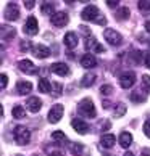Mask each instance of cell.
Wrapping results in <instances>:
<instances>
[{"label": "cell", "mask_w": 150, "mask_h": 156, "mask_svg": "<svg viewBox=\"0 0 150 156\" xmlns=\"http://www.w3.org/2000/svg\"><path fill=\"white\" fill-rule=\"evenodd\" d=\"M78 111H79V114H82L86 118H95L97 116L95 106H94L90 98H84V100H81L78 103Z\"/></svg>", "instance_id": "obj_1"}, {"label": "cell", "mask_w": 150, "mask_h": 156, "mask_svg": "<svg viewBox=\"0 0 150 156\" xmlns=\"http://www.w3.org/2000/svg\"><path fill=\"white\" fill-rule=\"evenodd\" d=\"M31 140V130L24 126H16L15 129V142L18 145H27Z\"/></svg>", "instance_id": "obj_2"}, {"label": "cell", "mask_w": 150, "mask_h": 156, "mask_svg": "<svg viewBox=\"0 0 150 156\" xmlns=\"http://www.w3.org/2000/svg\"><path fill=\"white\" fill-rule=\"evenodd\" d=\"M103 37H105V40H107L110 45H119L121 42H123L121 34L116 32L115 29H105V32H103Z\"/></svg>", "instance_id": "obj_3"}, {"label": "cell", "mask_w": 150, "mask_h": 156, "mask_svg": "<svg viewBox=\"0 0 150 156\" xmlns=\"http://www.w3.org/2000/svg\"><path fill=\"white\" fill-rule=\"evenodd\" d=\"M52 24L57 26V27H63L68 24V21H70V16H68L66 11H57V13L52 16Z\"/></svg>", "instance_id": "obj_4"}, {"label": "cell", "mask_w": 150, "mask_h": 156, "mask_svg": "<svg viewBox=\"0 0 150 156\" xmlns=\"http://www.w3.org/2000/svg\"><path fill=\"white\" fill-rule=\"evenodd\" d=\"M134 84H136V74L132 71H128L119 76V85L123 89H131Z\"/></svg>", "instance_id": "obj_5"}, {"label": "cell", "mask_w": 150, "mask_h": 156, "mask_svg": "<svg viewBox=\"0 0 150 156\" xmlns=\"http://www.w3.org/2000/svg\"><path fill=\"white\" fill-rule=\"evenodd\" d=\"M81 16H82V20H86V21H97V18H99V8H97L95 5H87V7L82 10Z\"/></svg>", "instance_id": "obj_6"}, {"label": "cell", "mask_w": 150, "mask_h": 156, "mask_svg": "<svg viewBox=\"0 0 150 156\" xmlns=\"http://www.w3.org/2000/svg\"><path fill=\"white\" fill-rule=\"evenodd\" d=\"M5 18L8 21H16L20 18V8L15 2H10L7 5V10H5Z\"/></svg>", "instance_id": "obj_7"}, {"label": "cell", "mask_w": 150, "mask_h": 156, "mask_svg": "<svg viewBox=\"0 0 150 156\" xmlns=\"http://www.w3.org/2000/svg\"><path fill=\"white\" fill-rule=\"evenodd\" d=\"M61 118H63V106L61 105H53L52 109L49 111V122L57 124Z\"/></svg>", "instance_id": "obj_8"}, {"label": "cell", "mask_w": 150, "mask_h": 156, "mask_svg": "<svg viewBox=\"0 0 150 156\" xmlns=\"http://www.w3.org/2000/svg\"><path fill=\"white\" fill-rule=\"evenodd\" d=\"M24 31L27 36H36L39 32V24H37V20L34 18V16H29V18L26 20V24H24Z\"/></svg>", "instance_id": "obj_9"}, {"label": "cell", "mask_w": 150, "mask_h": 156, "mask_svg": "<svg viewBox=\"0 0 150 156\" xmlns=\"http://www.w3.org/2000/svg\"><path fill=\"white\" fill-rule=\"evenodd\" d=\"M32 53L36 58H40V60H44V58H49V55H50V50L47 45H42V44H37V45H34L32 47Z\"/></svg>", "instance_id": "obj_10"}, {"label": "cell", "mask_w": 150, "mask_h": 156, "mask_svg": "<svg viewBox=\"0 0 150 156\" xmlns=\"http://www.w3.org/2000/svg\"><path fill=\"white\" fill-rule=\"evenodd\" d=\"M50 71L57 74V76H68V73H70V68H68V65H65V63H53V65L50 66Z\"/></svg>", "instance_id": "obj_11"}, {"label": "cell", "mask_w": 150, "mask_h": 156, "mask_svg": "<svg viewBox=\"0 0 150 156\" xmlns=\"http://www.w3.org/2000/svg\"><path fill=\"white\" fill-rule=\"evenodd\" d=\"M71 127L78 132V134H86V132L89 130L87 122H86V121H82V119H79V118H74V119L71 121Z\"/></svg>", "instance_id": "obj_12"}, {"label": "cell", "mask_w": 150, "mask_h": 156, "mask_svg": "<svg viewBox=\"0 0 150 156\" xmlns=\"http://www.w3.org/2000/svg\"><path fill=\"white\" fill-rule=\"evenodd\" d=\"M18 68H20V71H23L24 74H34V73H37L36 71V66H34V63L31 60H21L18 63Z\"/></svg>", "instance_id": "obj_13"}, {"label": "cell", "mask_w": 150, "mask_h": 156, "mask_svg": "<svg viewBox=\"0 0 150 156\" xmlns=\"http://www.w3.org/2000/svg\"><path fill=\"white\" fill-rule=\"evenodd\" d=\"M81 65H82V68H86V69H92V68L97 66V58L90 53H86L82 58H81Z\"/></svg>", "instance_id": "obj_14"}, {"label": "cell", "mask_w": 150, "mask_h": 156, "mask_svg": "<svg viewBox=\"0 0 150 156\" xmlns=\"http://www.w3.org/2000/svg\"><path fill=\"white\" fill-rule=\"evenodd\" d=\"M26 106L31 113H37V111H40V108H42V101H40L37 97H31L29 100H27Z\"/></svg>", "instance_id": "obj_15"}, {"label": "cell", "mask_w": 150, "mask_h": 156, "mask_svg": "<svg viewBox=\"0 0 150 156\" xmlns=\"http://www.w3.org/2000/svg\"><path fill=\"white\" fill-rule=\"evenodd\" d=\"M115 142H116V138H115L113 134H103L102 138H100V145L103 148H113Z\"/></svg>", "instance_id": "obj_16"}, {"label": "cell", "mask_w": 150, "mask_h": 156, "mask_svg": "<svg viewBox=\"0 0 150 156\" xmlns=\"http://www.w3.org/2000/svg\"><path fill=\"white\" fill-rule=\"evenodd\" d=\"M44 151L47 156H63V150L60 145H47Z\"/></svg>", "instance_id": "obj_17"}, {"label": "cell", "mask_w": 150, "mask_h": 156, "mask_svg": "<svg viewBox=\"0 0 150 156\" xmlns=\"http://www.w3.org/2000/svg\"><path fill=\"white\" fill-rule=\"evenodd\" d=\"M16 89H18V92L21 95H27L32 90V84L27 82V80H20V82L16 84Z\"/></svg>", "instance_id": "obj_18"}, {"label": "cell", "mask_w": 150, "mask_h": 156, "mask_svg": "<svg viewBox=\"0 0 150 156\" xmlns=\"http://www.w3.org/2000/svg\"><path fill=\"white\" fill-rule=\"evenodd\" d=\"M39 90L42 92V94H52V82L47 77L39 79Z\"/></svg>", "instance_id": "obj_19"}, {"label": "cell", "mask_w": 150, "mask_h": 156, "mask_svg": "<svg viewBox=\"0 0 150 156\" xmlns=\"http://www.w3.org/2000/svg\"><path fill=\"white\" fill-rule=\"evenodd\" d=\"M65 45L68 48H74L78 45V36L74 32H66L65 36Z\"/></svg>", "instance_id": "obj_20"}, {"label": "cell", "mask_w": 150, "mask_h": 156, "mask_svg": "<svg viewBox=\"0 0 150 156\" xmlns=\"http://www.w3.org/2000/svg\"><path fill=\"white\" fill-rule=\"evenodd\" d=\"M118 142H119V145L123 148H128V147H131V143H132V135L129 134V132H123V134L119 135Z\"/></svg>", "instance_id": "obj_21"}, {"label": "cell", "mask_w": 150, "mask_h": 156, "mask_svg": "<svg viewBox=\"0 0 150 156\" xmlns=\"http://www.w3.org/2000/svg\"><path fill=\"white\" fill-rule=\"evenodd\" d=\"M95 79H97L95 73H86V76L81 80V82H82V87H90V85L95 82Z\"/></svg>", "instance_id": "obj_22"}, {"label": "cell", "mask_w": 150, "mask_h": 156, "mask_svg": "<svg viewBox=\"0 0 150 156\" xmlns=\"http://www.w3.org/2000/svg\"><path fill=\"white\" fill-rule=\"evenodd\" d=\"M40 11H42L44 15H50V16H53L55 15V3H52V2H45L42 3V7H40Z\"/></svg>", "instance_id": "obj_23"}, {"label": "cell", "mask_w": 150, "mask_h": 156, "mask_svg": "<svg viewBox=\"0 0 150 156\" xmlns=\"http://www.w3.org/2000/svg\"><path fill=\"white\" fill-rule=\"evenodd\" d=\"M115 18L119 20V21L128 20V18H129V8H128V7H119L118 11H116V15H115Z\"/></svg>", "instance_id": "obj_24"}, {"label": "cell", "mask_w": 150, "mask_h": 156, "mask_svg": "<svg viewBox=\"0 0 150 156\" xmlns=\"http://www.w3.org/2000/svg\"><path fill=\"white\" fill-rule=\"evenodd\" d=\"M70 151H71L73 154H76V156H81V154L84 153V145L73 142V143H70Z\"/></svg>", "instance_id": "obj_25"}, {"label": "cell", "mask_w": 150, "mask_h": 156, "mask_svg": "<svg viewBox=\"0 0 150 156\" xmlns=\"http://www.w3.org/2000/svg\"><path fill=\"white\" fill-rule=\"evenodd\" d=\"M97 44H99V42H97L95 37H92V36H89V37L84 39V47H86V50H92V48L95 50Z\"/></svg>", "instance_id": "obj_26"}, {"label": "cell", "mask_w": 150, "mask_h": 156, "mask_svg": "<svg viewBox=\"0 0 150 156\" xmlns=\"http://www.w3.org/2000/svg\"><path fill=\"white\" fill-rule=\"evenodd\" d=\"M123 114H126V105L124 103H118L116 108H115V111H113V116L115 118H121Z\"/></svg>", "instance_id": "obj_27"}, {"label": "cell", "mask_w": 150, "mask_h": 156, "mask_svg": "<svg viewBox=\"0 0 150 156\" xmlns=\"http://www.w3.org/2000/svg\"><path fill=\"white\" fill-rule=\"evenodd\" d=\"M2 37H3V40H7V37L8 39H13L15 37V29H13V27H8V29H7V26H2Z\"/></svg>", "instance_id": "obj_28"}, {"label": "cell", "mask_w": 150, "mask_h": 156, "mask_svg": "<svg viewBox=\"0 0 150 156\" xmlns=\"http://www.w3.org/2000/svg\"><path fill=\"white\" fill-rule=\"evenodd\" d=\"M129 56H131V63H137V65H139V63L142 61V51H139V50H132L131 53H129Z\"/></svg>", "instance_id": "obj_29"}, {"label": "cell", "mask_w": 150, "mask_h": 156, "mask_svg": "<svg viewBox=\"0 0 150 156\" xmlns=\"http://www.w3.org/2000/svg\"><path fill=\"white\" fill-rule=\"evenodd\" d=\"M13 118H16V119H21V118H24V108H23L21 105H16L15 108H13Z\"/></svg>", "instance_id": "obj_30"}, {"label": "cell", "mask_w": 150, "mask_h": 156, "mask_svg": "<svg viewBox=\"0 0 150 156\" xmlns=\"http://www.w3.org/2000/svg\"><path fill=\"white\" fill-rule=\"evenodd\" d=\"M142 89L145 90V94H150V76L148 74L142 76Z\"/></svg>", "instance_id": "obj_31"}, {"label": "cell", "mask_w": 150, "mask_h": 156, "mask_svg": "<svg viewBox=\"0 0 150 156\" xmlns=\"http://www.w3.org/2000/svg\"><path fill=\"white\" fill-rule=\"evenodd\" d=\"M61 90H63V87L60 82H52V95L53 97H58L61 94Z\"/></svg>", "instance_id": "obj_32"}, {"label": "cell", "mask_w": 150, "mask_h": 156, "mask_svg": "<svg viewBox=\"0 0 150 156\" xmlns=\"http://www.w3.org/2000/svg\"><path fill=\"white\" fill-rule=\"evenodd\" d=\"M52 138L57 140V142H65L66 140V137H65V134H63L61 130H55L53 134H52Z\"/></svg>", "instance_id": "obj_33"}, {"label": "cell", "mask_w": 150, "mask_h": 156, "mask_svg": "<svg viewBox=\"0 0 150 156\" xmlns=\"http://www.w3.org/2000/svg\"><path fill=\"white\" fill-rule=\"evenodd\" d=\"M137 7H139L142 11H148L150 10V2L148 0H139V2H137Z\"/></svg>", "instance_id": "obj_34"}, {"label": "cell", "mask_w": 150, "mask_h": 156, "mask_svg": "<svg viewBox=\"0 0 150 156\" xmlns=\"http://www.w3.org/2000/svg\"><path fill=\"white\" fill-rule=\"evenodd\" d=\"M131 100L134 103H142V101H145V97H142V95L137 94V92H134V94L131 95Z\"/></svg>", "instance_id": "obj_35"}, {"label": "cell", "mask_w": 150, "mask_h": 156, "mask_svg": "<svg viewBox=\"0 0 150 156\" xmlns=\"http://www.w3.org/2000/svg\"><path fill=\"white\" fill-rule=\"evenodd\" d=\"M31 45H32V44L29 42V40H23V42L20 44V48H21L23 51H27V50L31 48Z\"/></svg>", "instance_id": "obj_36"}, {"label": "cell", "mask_w": 150, "mask_h": 156, "mask_svg": "<svg viewBox=\"0 0 150 156\" xmlns=\"http://www.w3.org/2000/svg\"><path fill=\"white\" fill-rule=\"evenodd\" d=\"M113 89H112V85H103V87L100 89V94L102 95H108V94H112Z\"/></svg>", "instance_id": "obj_37"}, {"label": "cell", "mask_w": 150, "mask_h": 156, "mask_svg": "<svg viewBox=\"0 0 150 156\" xmlns=\"http://www.w3.org/2000/svg\"><path fill=\"white\" fill-rule=\"evenodd\" d=\"M144 134H145L147 137H150V119L144 122Z\"/></svg>", "instance_id": "obj_38"}, {"label": "cell", "mask_w": 150, "mask_h": 156, "mask_svg": "<svg viewBox=\"0 0 150 156\" xmlns=\"http://www.w3.org/2000/svg\"><path fill=\"white\" fill-rule=\"evenodd\" d=\"M23 5H24L27 10H31V8H34V0H24V2H23Z\"/></svg>", "instance_id": "obj_39"}, {"label": "cell", "mask_w": 150, "mask_h": 156, "mask_svg": "<svg viewBox=\"0 0 150 156\" xmlns=\"http://www.w3.org/2000/svg\"><path fill=\"white\" fill-rule=\"evenodd\" d=\"M107 5L110 8H115L116 5H119V2H118V0H107Z\"/></svg>", "instance_id": "obj_40"}, {"label": "cell", "mask_w": 150, "mask_h": 156, "mask_svg": "<svg viewBox=\"0 0 150 156\" xmlns=\"http://www.w3.org/2000/svg\"><path fill=\"white\" fill-rule=\"evenodd\" d=\"M7 84H8V77H7V74H2V89L7 87Z\"/></svg>", "instance_id": "obj_41"}, {"label": "cell", "mask_w": 150, "mask_h": 156, "mask_svg": "<svg viewBox=\"0 0 150 156\" xmlns=\"http://www.w3.org/2000/svg\"><path fill=\"white\" fill-rule=\"evenodd\" d=\"M95 23H99V24H107V20H105V16H99Z\"/></svg>", "instance_id": "obj_42"}, {"label": "cell", "mask_w": 150, "mask_h": 156, "mask_svg": "<svg viewBox=\"0 0 150 156\" xmlns=\"http://www.w3.org/2000/svg\"><path fill=\"white\" fill-rule=\"evenodd\" d=\"M112 124H110V121H102V129H108V127H110Z\"/></svg>", "instance_id": "obj_43"}, {"label": "cell", "mask_w": 150, "mask_h": 156, "mask_svg": "<svg viewBox=\"0 0 150 156\" xmlns=\"http://www.w3.org/2000/svg\"><path fill=\"white\" fill-rule=\"evenodd\" d=\"M95 51H97V53H103V51H105V48H103L100 44H97V47H95Z\"/></svg>", "instance_id": "obj_44"}, {"label": "cell", "mask_w": 150, "mask_h": 156, "mask_svg": "<svg viewBox=\"0 0 150 156\" xmlns=\"http://www.w3.org/2000/svg\"><path fill=\"white\" fill-rule=\"evenodd\" d=\"M144 63H145V66H147V68L150 69V53H148V55L145 56V60H144Z\"/></svg>", "instance_id": "obj_45"}, {"label": "cell", "mask_w": 150, "mask_h": 156, "mask_svg": "<svg viewBox=\"0 0 150 156\" xmlns=\"http://www.w3.org/2000/svg\"><path fill=\"white\" fill-rule=\"evenodd\" d=\"M142 156H150V148H144L142 150Z\"/></svg>", "instance_id": "obj_46"}, {"label": "cell", "mask_w": 150, "mask_h": 156, "mask_svg": "<svg viewBox=\"0 0 150 156\" xmlns=\"http://www.w3.org/2000/svg\"><path fill=\"white\" fill-rule=\"evenodd\" d=\"M145 31H147V32H150V20L145 23Z\"/></svg>", "instance_id": "obj_47"}, {"label": "cell", "mask_w": 150, "mask_h": 156, "mask_svg": "<svg viewBox=\"0 0 150 156\" xmlns=\"http://www.w3.org/2000/svg\"><path fill=\"white\" fill-rule=\"evenodd\" d=\"M124 156H134V154H132L131 151H126V153H124Z\"/></svg>", "instance_id": "obj_48"}, {"label": "cell", "mask_w": 150, "mask_h": 156, "mask_svg": "<svg viewBox=\"0 0 150 156\" xmlns=\"http://www.w3.org/2000/svg\"><path fill=\"white\" fill-rule=\"evenodd\" d=\"M148 47H150V45H148Z\"/></svg>", "instance_id": "obj_49"}]
</instances>
